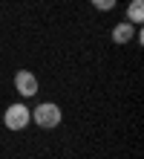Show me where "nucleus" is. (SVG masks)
<instances>
[{"label":"nucleus","mask_w":144,"mask_h":159,"mask_svg":"<svg viewBox=\"0 0 144 159\" xmlns=\"http://www.w3.org/2000/svg\"><path fill=\"white\" fill-rule=\"evenodd\" d=\"M32 119H35V125H37V127L52 130V127L61 125L63 113H61V107H58L55 101H43V104H37V107L32 110Z\"/></svg>","instance_id":"f257e3e1"},{"label":"nucleus","mask_w":144,"mask_h":159,"mask_svg":"<svg viewBox=\"0 0 144 159\" xmlns=\"http://www.w3.org/2000/svg\"><path fill=\"white\" fill-rule=\"evenodd\" d=\"M29 121H32V110H29L23 101H15V104H9L6 107V113H3V125L9 130H23Z\"/></svg>","instance_id":"f03ea898"},{"label":"nucleus","mask_w":144,"mask_h":159,"mask_svg":"<svg viewBox=\"0 0 144 159\" xmlns=\"http://www.w3.org/2000/svg\"><path fill=\"white\" fill-rule=\"evenodd\" d=\"M15 90L20 93L23 98H32L35 93H37V78H35V72L17 70V72H15Z\"/></svg>","instance_id":"7ed1b4c3"},{"label":"nucleus","mask_w":144,"mask_h":159,"mask_svg":"<svg viewBox=\"0 0 144 159\" xmlns=\"http://www.w3.org/2000/svg\"><path fill=\"white\" fill-rule=\"evenodd\" d=\"M133 38H136V26H133L130 20H121V23H115V29H112V43H118V46H127Z\"/></svg>","instance_id":"20e7f679"},{"label":"nucleus","mask_w":144,"mask_h":159,"mask_svg":"<svg viewBox=\"0 0 144 159\" xmlns=\"http://www.w3.org/2000/svg\"><path fill=\"white\" fill-rule=\"evenodd\" d=\"M124 20H130L133 26H138V23L144 20V0H133L130 9H127V17H124Z\"/></svg>","instance_id":"39448f33"},{"label":"nucleus","mask_w":144,"mask_h":159,"mask_svg":"<svg viewBox=\"0 0 144 159\" xmlns=\"http://www.w3.org/2000/svg\"><path fill=\"white\" fill-rule=\"evenodd\" d=\"M115 3H118V0H92V6L98 9V12H112Z\"/></svg>","instance_id":"423d86ee"}]
</instances>
